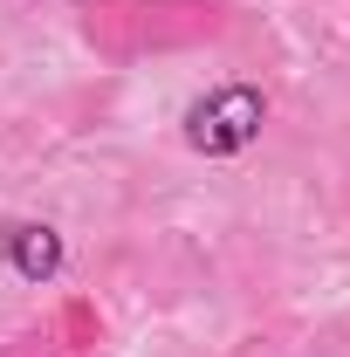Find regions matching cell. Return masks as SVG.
<instances>
[{"mask_svg":"<svg viewBox=\"0 0 350 357\" xmlns=\"http://www.w3.org/2000/svg\"><path fill=\"white\" fill-rule=\"evenodd\" d=\"M0 255L14 261V275L42 282V275L62 268V241H55V227H7V234H0Z\"/></svg>","mask_w":350,"mask_h":357,"instance_id":"obj_4","label":"cell"},{"mask_svg":"<svg viewBox=\"0 0 350 357\" xmlns=\"http://www.w3.org/2000/svg\"><path fill=\"white\" fill-rule=\"evenodd\" d=\"M268 124V96L254 83H213L185 110V144L199 158H241Z\"/></svg>","mask_w":350,"mask_h":357,"instance_id":"obj_2","label":"cell"},{"mask_svg":"<svg viewBox=\"0 0 350 357\" xmlns=\"http://www.w3.org/2000/svg\"><path fill=\"white\" fill-rule=\"evenodd\" d=\"M89 351H96V310L89 303H62L42 330L14 337L7 357H89Z\"/></svg>","mask_w":350,"mask_h":357,"instance_id":"obj_3","label":"cell"},{"mask_svg":"<svg viewBox=\"0 0 350 357\" xmlns=\"http://www.w3.org/2000/svg\"><path fill=\"white\" fill-rule=\"evenodd\" d=\"M227 21H234L227 0H89L83 7V35L117 62L213 42L227 35Z\"/></svg>","mask_w":350,"mask_h":357,"instance_id":"obj_1","label":"cell"}]
</instances>
